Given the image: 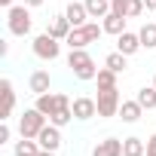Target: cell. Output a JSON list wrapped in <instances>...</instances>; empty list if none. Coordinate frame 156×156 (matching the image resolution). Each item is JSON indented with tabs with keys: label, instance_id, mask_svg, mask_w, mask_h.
I'll return each instance as SVG.
<instances>
[{
	"label": "cell",
	"instance_id": "cell-2",
	"mask_svg": "<svg viewBox=\"0 0 156 156\" xmlns=\"http://www.w3.org/2000/svg\"><path fill=\"white\" fill-rule=\"evenodd\" d=\"M104 34V28L98 25V22H86V25H80V28H73L70 34H67V46L70 49H86V46H92V43H98V37Z\"/></svg>",
	"mask_w": 156,
	"mask_h": 156
},
{
	"label": "cell",
	"instance_id": "cell-3",
	"mask_svg": "<svg viewBox=\"0 0 156 156\" xmlns=\"http://www.w3.org/2000/svg\"><path fill=\"white\" fill-rule=\"evenodd\" d=\"M6 25H9V34H16V37H25V34H31V25H34V19H31V6H9L6 9Z\"/></svg>",
	"mask_w": 156,
	"mask_h": 156
},
{
	"label": "cell",
	"instance_id": "cell-4",
	"mask_svg": "<svg viewBox=\"0 0 156 156\" xmlns=\"http://www.w3.org/2000/svg\"><path fill=\"white\" fill-rule=\"evenodd\" d=\"M46 122H49V116L40 113L37 107H31V110H25V113L19 116V135H22V138H37Z\"/></svg>",
	"mask_w": 156,
	"mask_h": 156
},
{
	"label": "cell",
	"instance_id": "cell-32",
	"mask_svg": "<svg viewBox=\"0 0 156 156\" xmlns=\"http://www.w3.org/2000/svg\"><path fill=\"white\" fill-rule=\"evenodd\" d=\"M40 156H55V153L52 150H40Z\"/></svg>",
	"mask_w": 156,
	"mask_h": 156
},
{
	"label": "cell",
	"instance_id": "cell-9",
	"mask_svg": "<svg viewBox=\"0 0 156 156\" xmlns=\"http://www.w3.org/2000/svg\"><path fill=\"white\" fill-rule=\"evenodd\" d=\"M34 107L52 119V113L61 107V92H43V95H37V104H34Z\"/></svg>",
	"mask_w": 156,
	"mask_h": 156
},
{
	"label": "cell",
	"instance_id": "cell-20",
	"mask_svg": "<svg viewBox=\"0 0 156 156\" xmlns=\"http://www.w3.org/2000/svg\"><path fill=\"white\" fill-rule=\"evenodd\" d=\"M135 98H138V104H141L144 110H153V107H156V86H141Z\"/></svg>",
	"mask_w": 156,
	"mask_h": 156
},
{
	"label": "cell",
	"instance_id": "cell-19",
	"mask_svg": "<svg viewBox=\"0 0 156 156\" xmlns=\"http://www.w3.org/2000/svg\"><path fill=\"white\" fill-rule=\"evenodd\" d=\"M122 156H147V144L141 138H122Z\"/></svg>",
	"mask_w": 156,
	"mask_h": 156
},
{
	"label": "cell",
	"instance_id": "cell-11",
	"mask_svg": "<svg viewBox=\"0 0 156 156\" xmlns=\"http://www.w3.org/2000/svg\"><path fill=\"white\" fill-rule=\"evenodd\" d=\"M92 156H122V141L119 138H104L92 147Z\"/></svg>",
	"mask_w": 156,
	"mask_h": 156
},
{
	"label": "cell",
	"instance_id": "cell-6",
	"mask_svg": "<svg viewBox=\"0 0 156 156\" xmlns=\"http://www.w3.org/2000/svg\"><path fill=\"white\" fill-rule=\"evenodd\" d=\"M34 55L43 58V61H55L61 55V40H55L49 31L40 34V37H34Z\"/></svg>",
	"mask_w": 156,
	"mask_h": 156
},
{
	"label": "cell",
	"instance_id": "cell-10",
	"mask_svg": "<svg viewBox=\"0 0 156 156\" xmlns=\"http://www.w3.org/2000/svg\"><path fill=\"white\" fill-rule=\"evenodd\" d=\"M116 49H119L122 55H135V52H138V49H144V46H141V37H138V34L122 31V34L116 37Z\"/></svg>",
	"mask_w": 156,
	"mask_h": 156
},
{
	"label": "cell",
	"instance_id": "cell-15",
	"mask_svg": "<svg viewBox=\"0 0 156 156\" xmlns=\"http://www.w3.org/2000/svg\"><path fill=\"white\" fill-rule=\"evenodd\" d=\"M101 28H104V34H113V37H119V34L126 31V16L107 12V16L101 19Z\"/></svg>",
	"mask_w": 156,
	"mask_h": 156
},
{
	"label": "cell",
	"instance_id": "cell-23",
	"mask_svg": "<svg viewBox=\"0 0 156 156\" xmlns=\"http://www.w3.org/2000/svg\"><path fill=\"white\" fill-rule=\"evenodd\" d=\"M116 70H110V67H98V76H95V83H98V89H113L116 86Z\"/></svg>",
	"mask_w": 156,
	"mask_h": 156
},
{
	"label": "cell",
	"instance_id": "cell-28",
	"mask_svg": "<svg viewBox=\"0 0 156 156\" xmlns=\"http://www.w3.org/2000/svg\"><path fill=\"white\" fill-rule=\"evenodd\" d=\"M9 135H12V132H9V126H6V119H3V126H0V144H6Z\"/></svg>",
	"mask_w": 156,
	"mask_h": 156
},
{
	"label": "cell",
	"instance_id": "cell-5",
	"mask_svg": "<svg viewBox=\"0 0 156 156\" xmlns=\"http://www.w3.org/2000/svg\"><path fill=\"white\" fill-rule=\"evenodd\" d=\"M95 104H98V116H101V119L119 116V104H122V98H119V89H116V86H113V89H98V98H95Z\"/></svg>",
	"mask_w": 156,
	"mask_h": 156
},
{
	"label": "cell",
	"instance_id": "cell-7",
	"mask_svg": "<svg viewBox=\"0 0 156 156\" xmlns=\"http://www.w3.org/2000/svg\"><path fill=\"white\" fill-rule=\"evenodd\" d=\"M37 141H40V147H43V150L58 153V147H61V129H58V126H52V122H46V126H43V132L37 135Z\"/></svg>",
	"mask_w": 156,
	"mask_h": 156
},
{
	"label": "cell",
	"instance_id": "cell-13",
	"mask_svg": "<svg viewBox=\"0 0 156 156\" xmlns=\"http://www.w3.org/2000/svg\"><path fill=\"white\" fill-rule=\"evenodd\" d=\"M144 116V107L138 104V98H132V101H122L119 104V119L122 122H138Z\"/></svg>",
	"mask_w": 156,
	"mask_h": 156
},
{
	"label": "cell",
	"instance_id": "cell-1",
	"mask_svg": "<svg viewBox=\"0 0 156 156\" xmlns=\"http://www.w3.org/2000/svg\"><path fill=\"white\" fill-rule=\"evenodd\" d=\"M67 67H70V73L76 76V80H83V83H89V80L98 76V67H95V61H92V55L86 49H70Z\"/></svg>",
	"mask_w": 156,
	"mask_h": 156
},
{
	"label": "cell",
	"instance_id": "cell-14",
	"mask_svg": "<svg viewBox=\"0 0 156 156\" xmlns=\"http://www.w3.org/2000/svg\"><path fill=\"white\" fill-rule=\"evenodd\" d=\"M0 89H3V116H0V119H9L12 110H16V89H12V80H0Z\"/></svg>",
	"mask_w": 156,
	"mask_h": 156
},
{
	"label": "cell",
	"instance_id": "cell-33",
	"mask_svg": "<svg viewBox=\"0 0 156 156\" xmlns=\"http://www.w3.org/2000/svg\"><path fill=\"white\" fill-rule=\"evenodd\" d=\"M153 86H156V76H153Z\"/></svg>",
	"mask_w": 156,
	"mask_h": 156
},
{
	"label": "cell",
	"instance_id": "cell-26",
	"mask_svg": "<svg viewBox=\"0 0 156 156\" xmlns=\"http://www.w3.org/2000/svg\"><path fill=\"white\" fill-rule=\"evenodd\" d=\"M110 12H116V16H126V0H110ZM129 19V16H126Z\"/></svg>",
	"mask_w": 156,
	"mask_h": 156
},
{
	"label": "cell",
	"instance_id": "cell-24",
	"mask_svg": "<svg viewBox=\"0 0 156 156\" xmlns=\"http://www.w3.org/2000/svg\"><path fill=\"white\" fill-rule=\"evenodd\" d=\"M126 61H129V55H122V52L116 49V52H110V55L104 58V67H110V70L122 73V70H126Z\"/></svg>",
	"mask_w": 156,
	"mask_h": 156
},
{
	"label": "cell",
	"instance_id": "cell-27",
	"mask_svg": "<svg viewBox=\"0 0 156 156\" xmlns=\"http://www.w3.org/2000/svg\"><path fill=\"white\" fill-rule=\"evenodd\" d=\"M147 156H156V132L147 138Z\"/></svg>",
	"mask_w": 156,
	"mask_h": 156
},
{
	"label": "cell",
	"instance_id": "cell-30",
	"mask_svg": "<svg viewBox=\"0 0 156 156\" xmlns=\"http://www.w3.org/2000/svg\"><path fill=\"white\" fill-rule=\"evenodd\" d=\"M144 6H147V12H156V0H144Z\"/></svg>",
	"mask_w": 156,
	"mask_h": 156
},
{
	"label": "cell",
	"instance_id": "cell-8",
	"mask_svg": "<svg viewBox=\"0 0 156 156\" xmlns=\"http://www.w3.org/2000/svg\"><path fill=\"white\" fill-rule=\"evenodd\" d=\"M73 119H80V122H86V119H92V116H98V104H95V98H73Z\"/></svg>",
	"mask_w": 156,
	"mask_h": 156
},
{
	"label": "cell",
	"instance_id": "cell-22",
	"mask_svg": "<svg viewBox=\"0 0 156 156\" xmlns=\"http://www.w3.org/2000/svg\"><path fill=\"white\" fill-rule=\"evenodd\" d=\"M138 37H141V46H144V49H156V25H153V22L141 25Z\"/></svg>",
	"mask_w": 156,
	"mask_h": 156
},
{
	"label": "cell",
	"instance_id": "cell-12",
	"mask_svg": "<svg viewBox=\"0 0 156 156\" xmlns=\"http://www.w3.org/2000/svg\"><path fill=\"white\" fill-rule=\"evenodd\" d=\"M64 16H67V22L73 25V28H80V25H86L89 22V9H86V3H67V9H64Z\"/></svg>",
	"mask_w": 156,
	"mask_h": 156
},
{
	"label": "cell",
	"instance_id": "cell-18",
	"mask_svg": "<svg viewBox=\"0 0 156 156\" xmlns=\"http://www.w3.org/2000/svg\"><path fill=\"white\" fill-rule=\"evenodd\" d=\"M40 141L37 138H22V141H16V156H40Z\"/></svg>",
	"mask_w": 156,
	"mask_h": 156
},
{
	"label": "cell",
	"instance_id": "cell-29",
	"mask_svg": "<svg viewBox=\"0 0 156 156\" xmlns=\"http://www.w3.org/2000/svg\"><path fill=\"white\" fill-rule=\"evenodd\" d=\"M43 3H46V0H25V6H31V9L34 6H43Z\"/></svg>",
	"mask_w": 156,
	"mask_h": 156
},
{
	"label": "cell",
	"instance_id": "cell-25",
	"mask_svg": "<svg viewBox=\"0 0 156 156\" xmlns=\"http://www.w3.org/2000/svg\"><path fill=\"white\" fill-rule=\"evenodd\" d=\"M144 9H147L144 0H126V16H129V19H138Z\"/></svg>",
	"mask_w": 156,
	"mask_h": 156
},
{
	"label": "cell",
	"instance_id": "cell-31",
	"mask_svg": "<svg viewBox=\"0 0 156 156\" xmlns=\"http://www.w3.org/2000/svg\"><path fill=\"white\" fill-rule=\"evenodd\" d=\"M0 6H6V9H9V6H12V0H0Z\"/></svg>",
	"mask_w": 156,
	"mask_h": 156
},
{
	"label": "cell",
	"instance_id": "cell-21",
	"mask_svg": "<svg viewBox=\"0 0 156 156\" xmlns=\"http://www.w3.org/2000/svg\"><path fill=\"white\" fill-rule=\"evenodd\" d=\"M86 9H89V19H104L110 12V0H83Z\"/></svg>",
	"mask_w": 156,
	"mask_h": 156
},
{
	"label": "cell",
	"instance_id": "cell-17",
	"mask_svg": "<svg viewBox=\"0 0 156 156\" xmlns=\"http://www.w3.org/2000/svg\"><path fill=\"white\" fill-rule=\"evenodd\" d=\"M70 31H73V25L67 22V16H55V19H52V25H49V34H52L55 40H61V43L67 40V34H70Z\"/></svg>",
	"mask_w": 156,
	"mask_h": 156
},
{
	"label": "cell",
	"instance_id": "cell-16",
	"mask_svg": "<svg viewBox=\"0 0 156 156\" xmlns=\"http://www.w3.org/2000/svg\"><path fill=\"white\" fill-rule=\"evenodd\" d=\"M28 86H31V92H34V95H43V92H49V86H52V80H49V70H34V73H31V80H28Z\"/></svg>",
	"mask_w": 156,
	"mask_h": 156
}]
</instances>
